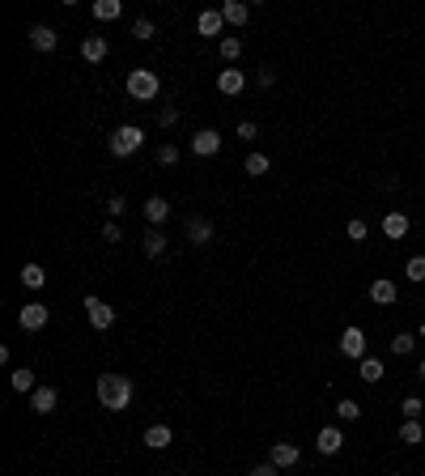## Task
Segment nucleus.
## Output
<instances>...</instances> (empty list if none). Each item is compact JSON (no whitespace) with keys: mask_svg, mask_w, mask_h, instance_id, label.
I'll list each match as a JSON object with an SVG mask.
<instances>
[{"mask_svg":"<svg viewBox=\"0 0 425 476\" xmlns=\"http://www.w3.org/2000/svg\"><path fill=\"white\" fill-rule=\"evenodd\" d=\"M123 213H128V200H123V196H111V200H106V221H119Z\"/></svg>","mask_w":425,"mask_h":476,"instance_id":"c9c22d12","label":"nucleus"},{"mask_svg":"<svg viewBox=\"0 0 425 476\" xmlns=\"http://www.w3.org/2000/svg\"><path fill=\"white\" fill-rule=\"evenodd\" d=\"M17 277H21L26 289H43V285H47V268H43V264H21Z\"/></svg>","mask_w":425,"mask_h":476,"instance_id":"4be33fe9","label":"nucleus"},{"mask_svg":"<svg viewBox=\"0 0 425 476\" xmlns=\"http://www.w3.org/2000/svg\"><path fill=\"white\" fill-rule=\"evenodd\" d=\"M370 302L375 306H396V298H400V285L396 281H387V277H379V281H370Z\"/></svg>","mask_w":425,"mask_h":476,"instance_id":"ddd939ff","label":"nucleus"},{"mask_svg":"<svg viewBox=\"0 0 425 476\" xmlns=\"http://www.w3.org/2000/svg\"><path fill=\"white\" fill-rule=\"evenodd\" d=\"M336 417H341V421H345V426H349V421H358V417H362V404H358V400H353V396H345V400H341V404H336Z\"/></svg>","mask_w":425,"mask_h":476,"instance_id":"7c9ffc66","label":"nucleus"},{"mask_svg":"<svg viewBox=\"0 0 425 476\" xmlns=\"http://www.w3.org/2000/svg\"><path fill=\"white\" fill-rule=\"evenodd\" d=\"M358 375H362L366 383H383V375H387V370H383V362H379V358H362Z\"/></svg>","mask_w":425,"mask_h":476,"instance_id":"cd10ccee","label":"nucleus"},{"mask_svg":"<svg viewBox=\"0 0 425 476\" xmlns=\"http://www.w3.org/2000/svg\"><path fill=\"white\" fill-rule=\"evenodd\" d=\"M175 162H179V145L162 140V149H158V166H175Z\"/></svg>","mask_w":425,"mask_h":476,"instance_id":"f704fd0d","label":"nucleus"},{"mask_svg":"<svg viewBox=\"0 0 425 476\" xmlns=\"http://www.w3.org/2000/svg\"><path fill=\"white\" fill-rule=\"evenodd\" d=\"M255 132H260V128H255V119H243V123L234 128V136H238V140H255Z\"/></svg>","mask_w":425,"mask_h":476,"instance_id":"e433bc0d","label":"nucleus"},{"mask_svg":"<svg viewBox=\"0 0 425 476\" xmlns=\"http://www.w3.org/2000/svg\"><path fill=\"white\" fill-rule=\"evenodd\" d=\"M345 234H349V238H353V243H366V238H370V226H366V221H362V217H353V221H349V226H345Z\"/></svg>","mask_w":425,"mask_h":476,"instance_id":"72a5a7b5","label":"nucleus"},{"mask_svg":"<svg viewBox=\"0 0 425 476\" xmlns=\"http://www.w3.org/2000/svg\"><path fill=\"white\" fill-rule=\"evenodd\" d=\"M187 149H192L196 157H217V153H221V132H217V128H200V132L187 140Z\"/></svg>","mask_w":425,"mask_h":476,"instance_id":"423d86ee","label":"nucleus"},{"mask_svg":"<svg viewBox=\"0 0 425 476\" xmlns=\"http://www.w3.org/2000/svg\"><path fill=\"white\" fill-rule=\"evenodd\" d=\"M106 51H111V43H106L102 34H85V38H81V60L102 64V60H106Z\"/></svg>","mask_w":425,"mask_h":476,"instance_id":"dca6fc26","label":"nucleus"},{"mask_svg":"<svg viewBox=\"0 0 425 476\" xmlns=\"http://www.w3.org/2000/svg\"><path fill=\"white\" fill-rule=\"evenodd\" d=\"M9 387L26 396V392H34V387H38V375H34L30 366H21V370H13V375H9Z\"/></svg>","mask_w":425,"mask_h":476,"instance_id":"5701e85b","label":"nucleus"},{"mask_svg":"<svg viewBox=\"0 0 425 476\" xmlns=\"http://www.w3.org/2000/svg\"><path fill=\"white\" fill-rule=\"evenodd\" d=\"M140 213H145V226H162V221L170 217V200H166V196H149V200L140 204Z\"/></svg>","mask_w":425,"mask_h":476,"instance_id":"f3484780","label":"nucleus"},{"mask_svg":"<svg viewBox=\"0 0 425 476\" xmlns=\"http://www.w3.org/2000/svg\"><path fill=\"white\" fill-rule=\"evenodd\" d=\"M221 17H226V26L238 30V26L251 21V4H247V0H226V4H221Z\"/></svg>","mask_w":425,"mask_h":476,"instance_id":"6ab92c4d","label":"nucleus"},{"mask_svg":"<svg viewBox=\"0 0 425 476\" xmlns=\"http://www.w3.org/2000/svg\"><path fill=\"white\" fill-rule=\"evenodd\" d=\"M119 13H123L119 0H94V21H115Z\"/></svg>","mask_w":425,"mask_h":476,"instance_id":"bb28decb","label":"nucleus"},{"mask_svg":"<svg viewBox=\"0 0 425 476\" xmlns=\"http://www.w3.org/2000/svg\"><path fill=\"white\" fill-rule=\"evenodd\" d=\"M94 396H98V404H102L106 413H123V409L132 404V396H136V383H132L128 375H98Z\"/></svg>","mask_w":425,"mask_h":476,"instance_id":"f257e3e1","label":"nucleus"},{"mask_svg":"<svg viewBox=\"0 0 425 476\" xmlns=\"http://www.w3.org/2000/svg\"><path fill=\"white\" fill-rule=\"evenodd\" d=\"M158 94H162V77H158L153 68H132V72H128V98L153 102Z\"/></svg>","mask_w":425,"mask_h":476,"instance_id":"f03ea898","label":"nucleus"},{"mask_svg":"<svg viewBox=\"0 0 425 476\" xmlns=\"http://www.w3.org/2000/svg\"><path fill=\"white\" fill-rule=\"evenodd\" d=\"M196 34H204V38H226V17H221V9H200L196 13Z\"/></svg>","mask_w":425,"mask_h":476,"instance_id":"39448f33","label":"nucleus"},{"mask_svg":"<svg viewBox=\"0 0 425 476\" xmlns=\"http://www.w3.org/2000/svg\"><path fill=\"white\" fill-rule=\"evenodd\" d=\"M158 123H162V128H175V123H179V111H175V106H162V111H158Z\"/></svg>","mask_w":425,"mask_h":476,"instance_id":"4c0bfd02","label":"nucleus"},{"mask_svg":"<svg viewBox=\"0 0 425 476\" xmlns=\"http://www.w3.org/2000/svg\"><path fill=\"white\" fill-rule=\"evenodd\" d=\"M217 51H221V60H226V68H234V60L243 55V38H238V34H226V38L217 43Z\"/></svg>","mask_w":425,"mask_h":476,"instance_id":"b1692460","label":"nucleus"},{"mask_svg":"<svg viewBox=\"0 0 425 476\" xmlns=\"http://www.w3.org/2000/svg\"><path fill=\"white\" fill-rule=\"evenodd\" d=\"M400 443H404V447H421L425 443V426L421 421H404V426H400Z\"/></svg>","mask_w":425,"mask_h":476,"instance_id":"a878e982","label":"nucleus"},{"mask_svg":"<svg viewBox=\"0 0 425 476\" xmlns=\"http://www.w3.org/2000/svg\"><path fill=\"white\" fill-rule=\"evenodd\" d=\"M55 404H60V392L55 387H34L30 392V413L47 417V413H55Z\"/></svg>","mask_w":425,"mask_h":476,"instance_id":"4468645a","label":"nucleus"},{"mask_svg":"<svg viewBox=\"0 0 425 476\" xmlns=\"http://www.w3.org/2000/svg\"><path fill=\"white\" fill-rule=\"evenodd\" d=\"M119 238H123L119 221H106V226H102V243H119Z\"/></svg>","mask_w":425,"mask_h":476,"instance_id":"58836bf2","label":"nucleus"},{"mask_svg":"<svg viewBox=\"0 0 425 476\" xmlns=\"http://www.w3.org/2000/svg\"><path fill=\"white\" fill-rule=\"evenodd\" d=\"M417 336H425V323H421V332H417Z\"/></svg>","mask_w":425,"mask_h":476,"instance_id":"37998d69","label":"nucleus"},{"mask_svg":"<svg viewBox=\"0 0 425 476\" xmlns=\"http://www.w3.org/2000/svg\"><path fill=\"white\" fill-rule=\"evenodd\" d=\"M81 306H85V319H89V328H94V332H106V328H115V311H111L102 298L85 294V302H81Z\"/></svg>","mask_w":425,"mask_h":476,"instance_id":"20e7f679","label":"nucleus"},{"mask_svg":"<svg viewBox=\"0 0 425 476\" xmlns=\"http://www.w3.org/2000/svg\"><path fill=\"white\" fill-rule=\"evenodd\" d=\"M255 81H260V89H268V85H277V68H260V77H255Z\"/></svg>","mask_w":425,"mask_h":476,"instance_id":"ea45409f","label":"nucleus"},{"mask_svg":"<svg viewBox=\"0 0 425 476\" xmlns=\"http://www.w3.org/2000/svg\"><path fill=\"white\" fill-rule=\"evenodd\" d=\"M400 413H404V421H421L425 400L421 396H404V400H400Z\"/></svg>","mask_w":425,"mask_h":476,"instance_id":"c85d7f7f","label":"nucleus"},{"mask_svg":"<svg viewBox=\"0 0 425 476\" xmlns=\"http://www.w3.org/2000/svg\"><path fill=\"white\" fill-rule=\"evenodd\" d=\"M187 243H192V247H209V243H213V221H209L204 213L187 217Z\"/></svg>","mask_w":425,"mask_h":476,"instance_id":"f8f14e48","label":"nucleus"},{"mask_svg":"<svg viewBox=\"0 0 425 476\" xmlns=\"http://www.w3.org/2000/svg\"><path fill=\"white\" fill-rule=\"evenodd\" d=\"M140 247H145V255H149V260H158V255H166V234H162L158 226H145Z\"/></svg>","mask_w":425,"mask_h":476,"instance_id":"412c9836","label":"nucleus"},{"mask_svg":"<svg viewBox=\"0 0 425 476\" xmlns=\"http://www.w3.org/2000/svg\"><path fill=\"white\" fill-rule=\"evenodd\" d=\"M409 230H413V221H409V213H400V209H392V213H383V238H409Z\"/></svg>","mask_w":425,"mask_h":476,"instance_id":"9b49d317","label":"nucleus"},{"mask_svg":"<svg viewBox=\"0 0 425 476\" xmlns=\"http://www.w3.org/2000/svg\"><path fill=\"white\" fill-rule=\"evenodd\" d=\"M140 443H145V447H149V451H166V447H170V443H175V430H170V426H162V421H158V426H149V430H145V434H140Z\"/></svg>","mask_w":425,"mask_h":476,"instance_id":"a211bd4d","label":"nucleus"},{"mask_svg":"<svg viewBox=\"0 0 425 476\" xmlns=\"http://www.w3.org/2000/svg\"><path fill=\"white\" fill-rule=\"evenodd\" d=\"M417 379H425V358L417 362Z\"/></svg>","mask_w":425,"mask_h":476,"instance_id":"79ce46f5","label":"nucleus"},{"mask_svg":"<svg viewBox=\"0 0 425 476\" xmlns=\"http://www.w3.org/2000/svg\"><path fill=\"white\" fill-rule=\"evenodd\" d=\"M404 277H409L413 285H421V281H425V255H413V260L404 264Z\"/></svg>","mask_w":425,"mask_h":476,"instance_id":"2f4dec72","label":"nucleus"},{"mask_svg":"<svg viewBox=\"0 0 425 476\" xmlns=\"http://www.w3.org/2000/svg\"><path fill=\"white\" fill-rule=\"evenodd\" d=\"M251 476H281V468H277V464H255Z\"/></svg>","mask_w":425,"mask_h":476,"instance_id":"a19ab883","label":"nucleus"},{"mask_svg":"<svg viewBox=\"0 0 425 476\" xmlns=\"http://www.w3.org/2000/svg\"><path fill=\"white\" fill-rule=\"evenodd\" d=\"M47 319H51V306H47V302H26V306L17 311V323H21L26 332H43Z\"/></svg>","mask_w":425,"mask_h":476,"instance_id":"0eeeda50","label":"nucleus"},{"mask_svg":"<svg viewBox=\"0 0 425 476\" xmlns=\"http://www.w3.org/2000/svg\"><path fill=\"white\" fill-rule=\"evenodd\" d=\"M140 145H145V128H136V123H123V128H115V132L106 136L111 157H132Z\"/></svg>","mask_w":425,"mask_h":476,"instance_id":"7ed1b4c3","label":"nucleus"},{"mask_svg":"<svg viewBox=\"0 0 425 476\" xmlns=\"http://www.w3.org/2000/svg\"><path fill=\"white\" fill-rule=\"evenodd\" d=\"M30 47L34 51H55L60 47V34L51 26H30Z\"/></svg>","mask_w":425,"mask_h":476,"instance_id":"aec40b11","label":"nucleus"},{"mask_svg":"<svg viewBox=\"0 0 425 476\" xmlns=\"http://www.w3.org/2000/svg\"><path fill=\"white\" fill-rule=\"evenodd\" d=\"M268 464H277L281 472H294V468L302 464V447H298V443H272Z\"/></svg>","mask_w":425,"mask_h":476,"instance_id":"6e6552de","label":"nucleus"},{"mask_svg":"<svg viewBox=\"0 0 425 476\" xmlns=\"http://www.w3.org/2000/svg\"><path fill=\"white\" fill-rule=\"evenodd\" d=\"M315 447H319V455H341V447H345V430H341V426H324L319 438H315Z\"/></svg>","mask_w":425,"mask_h":476,"instance_id":"2eb2a0df","label":"nucleus"},{"mask_svg":"<svg viewBox=\"0 0 425 476\" xmlns=\"http://www.w3.org/2000/svg\"><path fill=\"white\" fill-rule=\"evenodd\" d=\"M341 353L353 358V362L370 358V353H366V332H362V328H345V332H341Z\"/></svg>","mask_w":425,"mask_h":476,"instance_id":"1a4fd4ad","label":"nucleus"},{"mask_svg":"<svg viewBox=\"0 0 425 476\" xmlns=\"http://www.w3.org/2000/svg\"><path fill=\"white\" fill-rule=\"evenodd\" d=\"M243 170H247L251 179H264V175L272 170V157H268V153H247V162H243Z\"/></svg>","mask_w":425,"mask_h":476,"instance_id":"393cba45","label":"nucleus"},{"mask_svg":"<svg viewBox=\"0 0 425 476\" xmlns=\"http://www.w3.org/2000/svg\"><path fill=\"white\" fill-rule=\"evenodd\" d=\"M153 34H158V30H153V21H149V17H136V21H132V38H140V43H149Z\"/></svg>","mask_w":425,"mask_h":476,"instance_id":"473e14b6","label":"nucleus"},{"mask_svg":"<svg viewBox=\"0 0 425 476\" xmlns=\"http://www.w3.org/2000/svg\"><path fill=\"white\" fill-rule=\"evenodd\" d=\"M396 476H400V472H396Z\"/></svg>","mask_w":425,"mask_h":476,"instance_id":"c03bdc74","label":"nucleus"},{"mask_svg":"<svg viewBox=\"0 0 425 476\" xmlns=\"http://www.w3.org/2000/svg\"><path fill=\"white\" fill-rule=\"evenodd\" d=\"M217 89H221L226 98H238V94L247 89V72H243V68H221V72H217Z\"/></svg>","mask_w":425,"mask_h":476,"instance_id":"9d476101","label":"nucleus"},{"mask_svg":"<svg viewBox=\"0 0 425 476\" xmlns=\"http://www.w3.org/2000/svg\"><path fill=\"white\" fill-rule=\"evenodd\" d=\"M413 349H417V336H409V332H396V336H392V353H396V358H409Z\"/></svg>","mask_w":425,"mask_h":476,"instance_id":"c756f323","label":"nucleus"}]
</instances>
